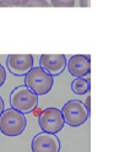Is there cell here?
Masks as SVG:
<instances>
[{
  "label": "cell",
  "mask_w": 130,
  "mask_h": 152,
  "mask_svg": "<svg viewBox=\"0 0 130 152\" xmlns=\"http://www.w3.org/2000/svg\"><path fill=\"white\" fill-rule=\"evenodd\" d=\"M54 85V76L41 66L33 68L25 75V86L28 87L37 96L47 94Z\"/></svg>",
  "instance_id": "1"
},
{
  "label": "cell",
  "mask_w": 130,
  "mask_h": 152,
  "mask_svg": "<svg viewBox=\"0 0 130 152\" xmlns=\"http://www.w3.org/2000/svg\"><path fill=\"white\" fill-rule=\"evenodd\" d=\"M27 120L25 114L14 108L4 109L0 114V131L9 137H15L21 135L25 131Z\"/></svg>",
  "instance_id": "2"
},
{
  "label": "cell",
  "mask_w": 130,
  "mask_h": 152,
  "mask_svg": "<svg viewBox=\"0 0 130 152\" xmlns=\"http://www.w3.org/2000/svg\"><path fill=\"white\" fill-rule=\"evenodd\" d=\"M11 108L21 112L22 114L31 113L38 106V96L26 86H17L10 94Z\"/></svg>",
  "instance_id": "3"
},
{
  "label": "cell",
  "mask_w": 130,
  "mask_h": 152,
  "mask_svg": "<svg viewBox=\"0 0 130 152\" xmlns=\"http://www.w3.org/2000/svg\"><path fill=\"white\" fill-rule=\"evenodd\" d=\"M65 124L72 128L85 124L90 117V112L86 109L83 102L79 99H70L60 109Z\"/></svg>",
  "instance_id": "4"
},
{
  "label": "cell",
  "mask_w": 130,
  "mask_h": 152,
  "mask_svg": "<svg viewBox=\"0 0 130 152\" xmlns=\"http://www.w3.org/2000/svg\"><path fill=\"white\" fill-rule=\"evenodd\" d=\"M38 124L44 132H49V134L57 135L59 131L63 130L65 121L63 119L60 109L55 107L45 108L41 112L38 117Z\"/></svg>",
  "instance_id": "5"
},
{
  "label": "cell",
  "mask_w": 130,
  "mask_h": 152,
  "mask_svg": "<svg viewBox=\"0 0 130 152\" xmlns=\"http://www.w3.org/2000/svg\"><path fill=\"white\" fill-rule=\"evenodd\" d=\"M7 70L15 76H25L33 68V56L31 54H9L6 56Z\"/></svg>",
  "instance_id": "6"
},
{
  "label": "cell",
  "mask_w": 130,
  "mask_h": 152,
  "mask_svg": "<svg viewBox=\"0 0 130 152\" xmlns=\"http://www.w3.org/2000/svg\"><path fill=\"white\" fill-rule=\"evenodd\" d=\"M31 148L32 152H59L60 140L55 134L42 131L32 139Z\"/></svg>",
  "instance_id": "7"
},
{
  "label": "cell",
  "mask_w": 130,
  "mask_h": 152,
  "mask_svg": "<svg viewBox=\"0 0 130 152\" xmlns=\"http://www.w3.org/2000/svg\"><path fill=\"white\" fill-rule=\"evenodd\" d=\"M66 69L74 77H85L91 71V58L90 55L76 54L72 55L66 61Z\"/></svg>",
  "instance_id": "8"
},
{
  "label": "cell",
  "mask_w": 130,
  "mask_h": 152,
  "mask_svg": "<svg viewBox=\"0 0 130 152\" xmlns=\"http://www.w3.org/2000/svg\"><path fill=\"white\" fill-rule=\"evenodd\" d=\"M66 61L64 54H43L39 58V66L52 76H58L66 68Z\"/></svg>",
  "instance_id": "9"
},
{
  "label": "cell",
  "mask_w": 130,
  "mask_h": 152,
  "mask_svg": "<svg viewBox=\"0 0 130 152\" xmlns=\"http://www.w3.org/2000/svg\"><path fill=\"white\" fill-rule=\"evenodd\" d=\"M91 86H90V80L88 79H85V77H76L71 82V90L74 93L76 94H86L88 93Z\"/></svg>",
  "instance_id": "10"
},
{
  "label": "cell",
  "mask_w": 130,
  "mask_h": 152,
  "mask_svg": "<svg viewBox=\"0 0 130 152\" xmlns=\"http://www.w3.org/2000/svg\"><path fill=\"white\" fill-rule=\"evenodd\" d=\"M25 6L26 7H49L50 4L47 0H28Z\"/></svg>",
  "instance_id": "11"
},
{
  "label": "cell",
  "mask_w": 130,
  "mask_h": 152,
  "mask_svg": "<svg viewBox=\"0 0 130 152\" xmlns=\"http://www.w3.org/2000/svg\"><path fill=\"white\" fill-rule=\"evenodd\" d=\"M53 7H72L75 6V0L72 1H63V0H50L49 3Z\"/></svg>",
  "instance_id": "12"
},
{
  "label": "cell",
  "mask_w": 130,
  "mask_h": 152,
  "mask_svg": "<svg viewBox=\"0 0 130 152\" xmlns=\"http://www.w3.org/2000/svg\"><path fill=\"white\" fill-rule=\"evenodd\" d=\"M5 81H6V70L4 66L0 64V87L5 83Z\"/></svg>",
  "instance_id": "13"
},
{
  "label": "cell",
  "mask_w": 130,
  "mask_h": 152,
  "mask_svg": "<svg viewBox=\"0 0 130 152\" xmlns=\"http://www.w3.org/2000/svg\"><path fill=\"white\" fill-rule=\"evenodd\" d=\"M11 6H25L28 0H6Z\"/></svg>",
  "instance_id": "14"
},
{
  "label": "cell",
  "mask_w": 130,
  "mask_h": 152,
  "mask_svg": "<svg viewBox=\"0 0 130 152\" xmlns=\"http://www.w3.org/2000/svg\"><path fill=\"white\" fill-rule=\"evenodd\" d=\"M79 5H80L81 7H88V6H90V0H80Z\"/></svg>",
  "instance_id": "15"
},
{
  "label": "cell",
  "mask_w": 130,
  "mask_h": 152,
  "mask_svg": "<svg viewBox=\"0 0 130 152\" xmlns=\"http://www.w3.org/2000/svg\"><path fill=\"white\" fill-rule=\"evenodd\" d=\"M0 7H11V5L6 0H0Z\"/></svg>",
  "instance_id": "16"
},
{
  "label": "cell",
  "mask_w": 130,
  "mask_h": 152,
  "mask_svg": "<svg viewBox=\"0 0 130 152\" xmlns=\"http://www.w3.org/2000/svg\"><path fill=\"white\" fill-rule=\"evenodd\" d=\"M90 102H91V97L90 96H87V98H86V102L83 103L85 104V107H86V109L90 112V109H91V106H90Z\"/></svg>",
  "instance_id": "17"
},
{
  "label": "cell",
  "mask_w": 130,
  "mask_h": 152,
  "mask_svg": "<svg viewBox=\"0 0 130 152\" xmlns=\"http://www.w3.org/2000/svg\"><path fill=\"white\" fill-rule=\"evenodd\" d=\"M5 109V106H4V101L1 98V96H0V114L3 113V110Z\"/></svg>",
  "instance_id": "18"
},
{
  "label": "cell",
  "mask_w": 130,
  "mask_h": 152,
  "mask_svg": "<svg viewBox=\"0 0 130 152\" xmlns=\"http://www.w3.org/2000/svg\"><path fill=\"white\" fill-rule=\"evenodd\" d=\"M63 1H72V0H63Z\"/></svg>",
  "instance_id": "19"
}]
</instances>
